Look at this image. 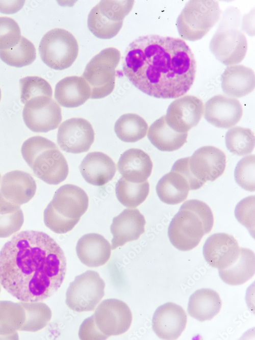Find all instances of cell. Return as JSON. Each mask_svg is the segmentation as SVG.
<instances>
[{
  "label": "cell",
  "instance_id": "cell-1",
  "mask_svg": "<svg viewBox=\"0 0 255 340\" xmlns=\"http://www.w3.org/2000/svg\"><path fill=\"white\" fill-rule=\"evenodd\" d=\"M66 260L55 240L46 233L22 231L0 251V283L21 302L42 301L61 286Z\"/></svg>",
  "mask_w": 255,
  "mask_h": 340
},
{
  "label": "cell",
  "instance_id": "cell-2",
  "mask_svg": "<svg viewBox=\"0 0 255 340\" xmlns=\"http://www.w3.org/2000/svg\"><path fill=\"white\" fill-rule=\"evenodd\" d=\"M122 71L143 93L158 98H176L193 85L196 64L183 40L151 34L140 36L129 45Z\"/></svg>",
  "mask_w": 255,
  "mask_h": 340
},
{
  "label": "cell",
  "instance_id": "cell-3",
  "mask_svg": "<svg viewBox=\"0 0 255 340\" xmlns=\"http://www.w3.org/2000/svg\"><path fill=\"white\" fill-rule=\"evenodd\" d=\"M214 217L210 207L197 199L187 200L172 218L168 236L177 249L189 251L196 247L202 237L212 229Z\"/></svg>",
  "mask_w": 255,
  "mask_h": 340
},
{
  "label": "cell",
  "instance_id": "cell-4",
  "mask_svg": "<svg viewBox=\"0 0 255 340\" xmlns=\"http://www.w3.org/2000/svg\"><path fill=\"white\" fill-rule=\"evenodd\" d=\"M21 155L35 175L44 182L56 185L67 178V161L57 145L41 136L26 140L21 148Z\"/></svg>",
  "mask_w": 255,
  "mask_h": 340
},
{
  "label": "cell",
  "instance_id": "cell-5",
  "mask_svg": "<svg viewBox=\"0 0 255 340\" xmlns=\"http://www.w3.org/2000/svg\"><path fill=\"white\" fill-rule=\"evenodd\" d=\"M89 198L82 188L71 184L60 187L44 211L45 226L63 234L71 230L86 212Z\"/></svg>",
  "mask_w": 255,
  "mask_h": 340
},
{
  "label": "cell",
  "instance_id": "cell-6",
  "mask_svg": "<svg viewBox=\"0 0 255 340\" xmlns=\"http://www.w3.org/2000/svg\"><path fill=\"white\" fill-rule=\"evenodd\" d=\"M132 321L131 311L123 301L115 298L104 300L93 315L81 324L79 336L81 340H104L110 336L125 333Z\"/></svg>",
  "mask_w": 255,
  "mask_h": 340
},
{
  "label": "cell",
  "instance_id": "cell-7",
  "mask_svg": "<svg viewBox=\"0 0 255 340\" xmlns=\"http://www.w3.org/2000/svg\"><path fill=\"white\" fill-rule=\"evenodd\" d=\"M220 14L219 5L215 1H188L176 19L179 35L190 41L201 39L218 22Z\"/></svg>",
  "mask_w": 255,
  "mask_h": 340
},
{
  "label": "cell",
  "instance_id": "cell-8",
  "mask_svg": "<svg viewBox=\"0 0 255 340\" xmlns=\"http://www.w3.org/2000/svg\"><path fill=\"white\" fill-rule=\"evenodd\" d=\"M120 59V51L115 48L108 47L94 56L87 64L82 77L90 88L91 98H102L112 92L115 69Z\"/></svg>",
  "mask_w": 255,
  "mask_h": 340
},
{
  "label": "cell",
  "instance_id": "cell-9",
  "mask_svg": "<svg viewBox=\"0 0 255 340\" xmlns=\"http://www.w3.org/2000/svg\"><path fill=\"white\" fill-rule=\"evenodd\" d=\"M78 44L73 35L59 28L46 33L39 45L42 61L55 70H61L71 66L78 57Z\"/></svg>",
  "mask_w": 255,
  "mask_h": 340
},
{
  "label": "cell",
  "instance_id": "cell-10",
  "mask_svg": "<svg viewBox=\"0 0 255 340\" xmlns=\"http://www.w3.org/2000/svg\"><path fill=\"white\" fill-rule=\"evenodd\" d=\"M134 1H101L90 11L87 25L97 38L109 39L117 35Z\"/></svg>",
  "mask_w": 255,
  "mask_h": 340
},
{
  "label": "cell",
  "instance_id": "cell-11",
  "mask_svg": "<svg viewBox=\"0 0 255 340\" xmlns=\"http://www.w3.org/2000/svg\"><path fill=\"white\" fill-rule=\"evenodd\" d=\"M223 19L210 42L209 48L216 59L226 66L240 63L245 58L247 42L245 35L231 19Z\"/></svg>",
  "mask_w": 255,
  "mask_h": 340
},
{
  "label": "cell",
  "instance_id": "cell-12",
  "mask_svg": "<svg viewBox=\"0 0 255 340\" xmlns=\"http://www.w3.org/2000/svg\"><path fill=\"white\" fill-rule=\"evenodd\" d=\"M105 283L99 274L88 270L70 283L65 303L76 312L93 311L105 295Z\"/></svg>",
  "mask_w": 255,
  "mask_h": 340
},
{
  "label": "cell",
  "instance_id": "cell-13",
  "mask_svg": "<svg viewBox=\"0 0 255 340\" xmlns=\"http://www.w3.org/2000/svg\"><path fill=\"white\" fill-rule=\"evenodd\" d=\"M199 189L182 159L175 161L171 171L158 181L156 190L161 201L176 204L185 200L190 190Z\"/></svg>",
  "mask_w": 255,
  "mask_h": 340
},
{
  "label": "cell",
  "instance_id": "cell-14",
  "mask_svg": "<svg viewBox=\"0 0 255 340\" xmlns=\"http://www.w3.org/2000/svg\"><path fill=\"white\" fill-rule=\"evenodd\" d=\"M22 117L26 125L35 133H47L57 128L62 121L59 105L52 98L39 96L25 104Z\"/></svg>",
  "mask_w": 255,
  "mask_h": 340
},
{
  "label": "cell",
  "instance_id": "cell-15",
  "mask_svg": "<svg viewBox=\"0 0 255 340\" xmlns=\"http://www.w3.org/2000/svg\"><path fill=\"white\" fill-rule=\"evenodd\" d=\"M94 140L92 126L82 118H72L62 122L57 133V143L68 153L78 154L87 151Z\"/></svg>",
  "mask_w": 255,
  "mask_h": 340
},
{
  "label": "cell",
  "instance_id": "cell-16",
  "mask_svg": "<svg viewBox=\"0 0 255 340\" xmlns=\"http://www.w3.org/2000/svg\"><path fill=\"white\" fill-rule=\"evenodd\" d=\"M203 113L202 101L195 96L188 95L172 101L167 108L165 118L173 130L184 133L197 125Z\"/></svg>",
  "mask_w": 255,
  "mask_h": 340
},
{
  "label": "cell",
  "instance_id": "cell-17",
  "mask_svg": "<svg viewBox=\"0 0 255 340\" xmlns=\"http://www.w3.org/2000/svg\"><path fill=\"white\" fill-rule=\"evenodd\" d=\"M188 165L190 172L197 180L205 183L213 181L224 172L226 156L214 146H203L188 157Z\"/></svg>",
  "mask_w": 255,
  "mask_h": 340
},
{
  "label": "cell",
  "instance_id": "cell-18",
  "mask_svg": "<svg viewBox=\"0 0 255 340\" xmlns=\"http://www.w3.org/2000/svg\"><path fill=\"white\" fill-rule=\"evenodd\" d=\"M240 251L237 240L226 233H216L206 241L202 249L206 261L218 270L231 266L238 257Z\"/></svg>",
  "mask_w": 255,
  "mask_h": 340
},
{
  "label": "cell",
  "instance_id": "cell-19",
  "mask_svg": "<svg viewBox=\"0 0 255 340\" xmlns=\"http://www.w3.org/2000/svg\"><path fill=\"white\" fill-rule=\"evenodd\" d=\"M187 321L186 313L179 305L167 302L159 306L152 318V328L161 339H177L184 330Z\"/></svg>",
  "mask_w": 255,
  "mask_h": 340
},
{
  "label": "cell",
  "instance_id": "cell-20",
  "mask_svg": "<svg viewBox=\"0 0 255 340\" xmlns=\"http://www.w3.org/2000/svg\"><path fill=\"white\" fill-rule=\"evenodd\" d=\"M242 114V107L238 99L222 94L213 96L205 105V119L218 128L233 127L239 121Z\"/></svg>",
  "mask_w": 255,
  "mask_h": 340
},
{
  "label": "cell",
  "instance_id": "cell-21",
  "mask_svg": "<svg viewBox=\"0 0 255 340\" xmlns=\"http://www.w3.org/2000/svg\"><path fill=\"white\" fill-rule=\"evenodd\" d=\"M144 217L137 208L124 209L113 218L110 226L113 236L111 249L138 240L145 231Z\"/></svg>",
  "mask_w": 255,
  "mask_h": 340
},
{
  "label": "cell",
  "instance_id": "cell-22",
  "mask_svg": "<svg viewBox=\"0 0 255 340\" xmlns=\"http://www.w3.org/2000/svg\"><path fill=\"white\" fill-rule=\"evenodd\" d=\"M36 184L29 173L14 170L4 174L1 180L0 195L8 202L20 206L35 195Z\"/></svg>",
  "mask_w": 255,
  "mask_h": 340
},
{
  "label": "cell",
  "instance_id": "cell-23",
  "mask_svg": "<svg viewBox=\"0 0 255 340\" xmlns=\"http://www.w3.org/2000/svg\"><path fill=\"white\" fill-rule=\"evenodd\" d=\"M79 169L87 182L99 187L111 180L116 171L112 159L99 151L88 153L81 163Z\"/></svg>",
  "mask_w": 255,
  "mask_h": 340
},
{
  "label": "cell",
  "instance_id": "cell-24",
  "mask_svg": "<svg viewBox=\"0 0 255 340\" xmlns=\"http://www.w3.org/2000/svg\"><path fill=\"white\" fill-rule=\"evenodd\" d=\"M152 162L149 155L141 149L131 148L121 155L117 163L118 170L128 181L141 183L151 173Z\"/></svg>",
  "mask_w": 255,
  "mask_h": 340
},
{
  "label": "cell",
  "instance_id": "cell-25",
  "mask_svg": "<svg viewBox=\"0 0 255 340\" xmlns=\"http://www.w3.org/2000/svg\"><path fill=\"white\" fill-rule=\"evenodd\" d=\"M76 252L80 261L89 267H98L105 265L109 259L111 246L101 235L89 233L78 240Z\"/></svg>",
  "mask_w": 255,
  "mask_h": 340
},
{
  "label": "cell",
  "instance_id": "cell-26",
  "mask_svg": "<svg viewBox=\"0 0 255 340\" xmlns=\"http://www.w3.org/2000/svg\"><path fill=\"white\" fill-rule=\"evenodd\" d=\"M224 93L232 98H239L251 92L255 87L254 71L242 65L227 66L221 75Z\"/></svg>",
  "mask_w": 255,
  "mask_h": 340
},
{
  "label": "cell",
  "instance_id": "cell-27",
  "mask_svg": "<svg viewBox=\"0 0 255 340\" xmlns=\"http://www.w3.org/2000/svg\"><path fill=\"white\" fill-rule=\"evenodd\" d=\"M54 96L56 101L62 107L76 108L90 98L91 89L83 77L67 76L57 83Z\"/></svg>",
  "mask_w": 255,
  "mask_h": 340
},
{
  "label": "cell",
  "instance_id": "cell-28",
  "mask_svg": "<svg viewBox=\"0 0 255 340\" xmlns=\"http://www.w3.org/2000/svg\"><path fill=\"white\" fill-rule=\"evenodd\" d=\"M221 301L218 294L210 289L196 291L189 299L187 311L197 320L203 322L211 320L220 310Z\"/></svg>",
  "mask_w": 255,
  "mask_h": 340
},
{
  "label": "cell",
  "instance_id": "cell-29",
  "mask_svg": "<svg viewBox=\"0 0 255 340\" xmlns=\"http://www.w3.org/2000/svg\"><path fill=\"white\" fill-rule=\"evenodd\" d=\"M187 133L176 132L170 128L165 115L154 122L149 126L147 138L150 143L162 151H173L180 149L187 142Z\"/></svg>",
  "mask_w": 255,
  "mask_h": 340
},
{
  "label": "cell",
  "instance_id": "cell-30",
  "mask_svg": "<svg viewBox=\"0 0 255 340\" xmlns=\"http://www.w3.org/2000/svg\"><path fill=\"white\" fill-rule=\"evenodd\" d=\"M255 256L254 252L247 248H240L237 259L228 267L218 270L222 280L231 285L243 284L254 274Z\"/></svg>",
  "mask_w": 255,
  "mask_h": 340
},
{
  "label": "cell",
  "instance_id": "cell-31",
  "mask_svg": "<svg viewBox=\"0 0 255 340\" xmlns=\"http://www.w3.org/2000/svg\"><path fill=\"white\" fill-rule=\"evenodd\" d=\"M24 320V310L20 302L0 301V339H18L17 331Z\"/></svg>",
  "mask_w": 255,
  "mask_h": 340
},
{
  "label": "cell",
  "instance_id": "cell-32",
  "mask_svg": "<svg viewBox=\"0 0 255 340\" xmlns=\"http://www.w3.org/2000/svg\"><path fill=\"white\" fill-rule=\"evenodd\" d=\"M148 125L140 116L132 113L121 115L116 121L114 131L123 142L133 143L143 139L147 134Z\"/></svg>",
  "mask_w": 255,
  "mask_h": 340
},
{
  "label": "cell",
  "instance_id": "cell-33",
  "mask_svg": "<svg viewBox=\"0 0 255 340\" xmlns=\"http://www.w3.org/2000/svg\"><path fill=\"white\" fill-rule=\"evenodd\" d=\"M149 185L146 180L141 183H132L121 177L116 182L115 194L119 202L125 207L135 208L146 199Z\"/></svg>",
  "mask_w": 255,
  "mask_h": 340
},
{
  "label": "cell",
  "instance_id": "cell-34",
  "mask_svg": "<svg viewBox=\"0 0 255 340\" xmlns=\"http://www.w3.org/2000/svg\"><path fill=\"white\" fill-rule=\"evenodd\" d=\"M25 312L24 322L20 329L21 331L36 332L49 323L52 318L49 307L41 302H20Z\"/></svg>",
  "mask_w": 255,
  "mask_h": 340
},
{
  "label": "cell",
  "instance_id": "cell-35",
  "mask_svg": "<svg viewBox=\"0 0 255 340\" xmlns=\"http://www.w3.org/2000/svg\"><path fill=\"white\" fill-rule=\"evenodd\" d=\"M36 57V49L34 44L23 36L14 47L8 50H0L1 59L8 65L15 67L19 68L31 64Z\"/></svg>",
  "mask_w": 255,
  "mask_h": 340
},
{
  "label": "cell",
  "instance_id": "cell-36",
  "mask_svg": "<svg viewBox=\"0 0 255 340\" xmlns=\"http://www.w3.org/2000/svg\"><path fill=\"white\" fill-rule=\"evenodd\" d=\"M23 221L20 206L8 202L0 195V238L8 237L18 231Z\"/></svg>",
  "mask_w": 255,
  "mask_h": 340
},
{
  "label": "cell",
  "instance_id": "cell-37",
  "mask_svg": "<svg viewBox=\"0 0 255 340\" xmlns=\"http://www.w3.org/2000/svg\"><path fill=\"white\" fill-rule=\"evenodd\" d=\"M254 135L252 130L239 126L229 129L225 136L227 149L231 153L242 156L250 154L254 148Z\"/></svg>",
  "mask_w": 255,
  "mask_h": 340
},
{
  "label": "cell",
  "instance_id": "cell-38",
  "mask_svg": "<svg viewBox=\"0 0 255 340\" xmlns=\"http://www.w3.org/2000/svg\"><path fill=\"white\" fill-rule=\"evenodd\" d=\"M20 99L25 104L32 98L45 96L52 97L53 91L50 84L44 79L37 76H28L19 80Z\"/></svg>",
  "mask_w": 255,
  "mask_h": 340
},
{
  "label": "cell",
  "instance_id": "cell-39",
  "mask_svg": "<svg viewBox=\"0 0 255 340\" xmlns=\"http://www.w3.org/2000/svg\"><path fill=\"white\" fill-rule=\"evenodd\" d=\"M255 157L249 155L243 157L237 163L234 170L237 184L243 189L250 192L255 190Z\"/></svg>",
  "mask_w": 255,
  "mask_h": 340
},
{
  "label": "cell",
  "instance_id": "cell-40",
  "mask_svg": "<svg viewBox=\"0 0 255 340\" xmlns=\"http://www.w3.org/2000/svg\"><path fill=\"white\" fill-rule=\"evenodd\" d=\"M21 37L19 27L13 19L0 17V50H8L14 47Z\"/></svg>",
  "mask_w": 255,
  "mask_h": 340
},
{
  "label": "cell",
  "instance_id": "cell-41",
  "mask_svg": "<svg viewBox=\"0 0 255 340\" xmlns=\"http://www.w3.org/2000/svg\"><path fill=\"white\" fill-rule=\"evenodd\" d=\"M254 195L241 200L235 209V215L238 221L244 226L254 238Z\"/></svg>",
  "mask_w": 255,
  "mask_h": 340
},
{
  "label": "cell",
  "instance_id": "cell-42",
  "mask_svg": "<svg viewBox=\"0 0 255 340\" xmlns=\"http://www.w3.org/2000/svg\"><path fill=\"white\" fill-rule=\"evenodd\" d=\"M24 3V1H0V12L15 13L22 8Z\"/></svg>",
  "mask_w": 255,
  "mask_h": 340
},
{
  "label": "cell",
  "instance_id": "cell-43",
  "mask_svg": "<svg viewBox=\"0 0 255 340\" xmlns=\"http://www.w3.org/2000/svg\"><path fill=\"white\" fill-rule=\"evenodd\" d=\"M1 89H0V100H1Z\"/></svg>",
  "mask_w": 255,
  "mask_h": 340
},
{
  "label": "cell",
  "instance_id": "cell-44",
  "mask_svg": "<svg viewBox=\"0 0 255 340\" xmlns=\"http://www.w3.org/2000/svg\"><path fill=\"white\" fill-rule=\"evenodd\" d=\"M1 174H0V180H1Z\"/></svg>",
  "mask_w": 255,
  "mask_h": 340
},
{
  "label": "cell",
  "instance_id": "cell-45",
  "mask_svg": "<svg viewBox=\"0 0 255 340\" xmlns=\"http://www.w3.org/2000/svg\"><path fill=\"white\" fill-rule=\"evenodd\" d=\"M0 292H1V287H0Z\"/></svg>",
  "mask_w": 255,
  "mask_h": 340
}]
</instances>
